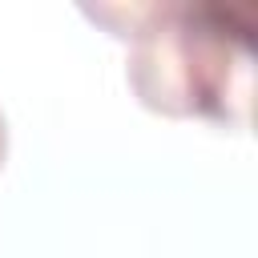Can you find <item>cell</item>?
Segmentation results:
<instances>
[{
  "mask_svg": "<svg viewBox=\"0 0 258 258\" xmlns=\"http://www.w3.org/2000/svg\"><path fill=\"white\" fill-rule=\"evenodd\" d=\"M85 12L129 40L125 77L165 117L250 125L254 12L226 0H117Z\"/></svg>",
  "mask_w": 258,
  "mask_h": 258,
  "instance_id": "6da1fadb",
  "label": "cell"
},
{
  "mask_svg": "<svg viewBox=\"0 0 258 258\" xmlns=\"http://www.w3.org/2000/svg\"><path fill=\"white\" fill-rule=\"evenodd\" d=\"M4 157H8V121H4V109H0V169H4Z\"/></svg>",
  "mask_w": 258,
  "mask_h": 258,
  "instance_id": "7a4b0ae2",
  "label": "cell"
}]
</instances>
